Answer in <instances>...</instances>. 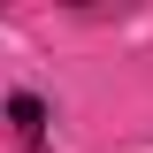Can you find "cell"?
Masks as SVG:
<instances>
[{
    "instance_id": "6da1fadb",
    "label": "cell",
    "mask_w": 153,
    "mask_h": 153,
    "mask_svg": "<svg viewBox=\"0 0 153 153\" xmlns=\"http://www.w3.org/2000/svg\"><path fill=\"white\" fill-rule=\"evenodd\" d=\"M8 130H16L23 146H38V138H46V100H31V92H16V100H8Z\"/></svg>"
}]
</instances>
